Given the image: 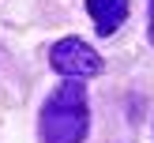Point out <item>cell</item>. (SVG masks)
<instances>
[{"label":"cell","mask_w":154,"mask_h":143,"mask_svg":"<svg viewBox=\"0 0 154 143\" xmlns=\"http://www.w3.org/2000/svg\"><path fill=\"white\" fill-rule=\"evenodd\" d=\"M90 132V105L83 83H60L42 105L45 143H83Z\"/></svg>","instance_id":"6da1fadb"},{"label":"cell","mask_w":154,"mask_h":143,"mask_svg":"<svg viewBox=\"0 0 154 143\" xmlns=\"http://www.w3.org/2000/svg\"><path fill=\"white\" fill-rule=\"evenodd\" d=\"M49 64L53 72L68 75V79H90V75L102 72V57L90 49L83 38H64L49 49Z\"/></svg>","instance_id":"7a4b0ae2"},{"label":"cell","mask_w":154,"mask_h":143,"mask_svg":"<svg viewBox=\"0 0 154 143\" xmlns=\"http://www.w3.org/2000/svg\"><path fill=\"white\" fill-rule=\"evenodd\" d=\"M87 11H90V19H94L98 34L109 38L113 30L128 19V0H87Z\"/></svg>","instance_id":"3957f363"},{"label":"cell","mask_w":154,"mask_h":143,"mask_svg":"<svg viewBox=\"0 0 154 143\" xmlns=\"http://www.w3.org/2000/svg\"><path fill=\"white\" fill-rule=\"evenodd\" d=\"M147 19H150L147 23V34H150V42H154V0H150V15H147Z\"/></svg>","instance_id":"277c9868"}]
</instances>
